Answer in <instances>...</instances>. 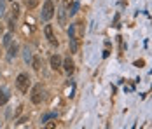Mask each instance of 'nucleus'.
<instances>
[{"label":"nucleus","mask_w":152,"mask_h":129,"mask_svg":"<svg viewBox=\"0 0 152 129\" xmlns=\"http://www.w3.org/2000/svg\"><path fill=\"white\" fill-rule=\"evenodd\" d=\"M53 16H54V4H53V0H46L44 7H42V19L49 21Z\"/></svg>","instance_id":"1"},{"label":"nucleus","mask_w":152,"mask_h":129,"mask_svg":"<svg viewBox=\"0 0 152 129\" xmlns=\"http://www.w3.org/2000/svg\"><path fill=\"white\" fill-rule=\"evenodd\" d=\"M28 84H30V79L26 73H19L18 75V80H16V87L21 91V93H26L28 91Z\"/></svg>","instance_id":"2"},{"label":"nucleus","mask_w":152,"mask_h":129,"mask_svg":"<svg viewBox=\"0 0 152 129\" xmlns=\"http://www.w3.org/2000/svg\"><path fill=\"white\" fill-rule=\"evenodd\" d=\"M31 101H33L35 105H39V103L42 101V94H40V84H37V86L33 87V93H31Z\"/></svg>","instance_id":"3"},{"label":"nucleus","mask_w":152,"mask_h":129,"mask_svg":"<svg viewBox=\"0 0 152 129\" xmlns=\"http://www.w3.org/2000/svg\"><path fill=\"white\" fill-rule=\"evenodd\" d=\"M44 33H46L47 40L53 44V45H58V40L54 39V33H53V26H51V25H46V28H44Z\"/></svg>","instance_id":"4"},{"label":"nucleus","mask_w":152,"mask_h":129,"mask_svg":"<svg viewBox=\"0 0 152 129\" xmlns=\"http://www.w3.org/2000/svg\"><path fill=\"white\" fill-rule=\"evenodd\" d=\"M51 66L53 70H60L61 68V58L56 54V56H51Z\"/></svg>","instance_id":"5"},{"label":"nucleus","mask_w":152,"mask_h":129,"mask_svg":"<svg viewBox=\"0 0 152 129\" xmlns=\"http://www.w3.org/2000/svg\"><path fill=\"white\" fill-rule=\"evenodd\" d=\"M63 68H65V72L66 73H72L74 72V61H72L70 58H66V59L63 61Z\"/></svg>","instance_id":"6"},{"label":"nucleus","mask_w":152,"mask_h":129,"mask_svg":"<svg viewBox=\"0 0 152 129\" xmlns=\"http://www.w3.org/2000/svg\"><path fill=\"white\" fill-rule=\"evenodd\" d=\"M7 101H9V93L4 91V89H0V105H5Z\"/></svg>","instance_id":"7"},{"label":"nucleus","mask_w":152,"mask_h":129,"mask_svg":"<svg viewBox=\"0 0 152 129\" xmlns=\"http://www.w3.org/2000/svg\"><path fill=\"white\" fill-rule=\"evenodd\" d=\"M77 49H79V39H70V51L77 52Z\"/></svg>","instance_id":"8"},{"label":"nucleus","mask_w":152,"mask_h":129,"mask_svg":"<svg viewBox=\"0 0 152 129\" xmlns=\"http://www.w3.org/2000/svg\"><path fill=\"white\" fill-rule=\"evenodd\" d=\"M16 51H18V45H11V47H9V54H7V58H9V59H12V58L16 56Z\"/></svg>","instance_id":"9"},{"label":"nucleus","mask_w":152,"mask_h":129,"mask_svg":"<svg viewBox=\"0 0 152 129\" xmlns=\"http://www.w3.org/2000/svg\"><path fill=\"white\" fill-rule=\"evenodd\" d=\"M60 25H61V26H65V25H66V14H65V11H63V9L60 11Z\"/></svg>","instance_id":"10"},{"label":"nucleus","mask_w":152,"mask_h":129,"mask_svg":"<svg viewBox=\"0 0 152 129\" xmlns=\"http://www.w3.org/2000/svg\"><path fill=\"white\" fill-rule=\"evenodd\" d=\"M31 63H33V68H35V70H40V59H39V58H33Z\"/></svg>","instance_id":"11"},{"label":"nucleus","mask_w":152,"mask_h":129,"mask_svg":"<svg viewBox=\"0 0 152 129\" xmlns=\"http://www.w3.org/2000/svg\"><path fill=\"white\" fill-rule=\"evenodd\" d=\"M77 9H79V4H77V2H74V4H72V7H70V11H68V12H70V16L75 14Z\"/></svg>","instance_id":"12"},{"label":"nucleus","mask_w":152,"mask_h":129,"mask_svg":"<svg viewBox=\"0 0 152 129\" xmlns=\"http://www.w3.org/2000/svg\"><path fill=\"white\" fill-rule=\"evenodd\" d=\"M49 119H56V114H46V115H42V122H47Z\"/></svg>","instance_id":"13"},{"label":"nucleus","mask_w":152,"mask_h":129,"mask_svg":"<svg viewBox=\"0 0 152 129\" xmlns=\"http://www.w3.org/2000/svg\"><path fill=\"white\" fill-rule=\"evenodd\" d=\"M18 14H19V5H18V4H14V5H12V17H18Z\"/></svg>","instance_id":"14"},{"label":"nucleus","mask_w":152,"mask_h":129,"mask_svg":"<svg viewBox=\"0 0 152 129\" xmlns=\"http://www.w3.org/2000/svg\"><path fill=\"white\" fill-rule=\"evenodd\" d=\"M25 61H26V63L31 61V52H30V49H28V47L25 49Z\"/></svg>","instance_id":"15"},{"label":"nucleus","mask_w":152,"mask_h":129,"mask_svg":"<svg viewBox=\"0 0 152 129\" xmlns=\"http://www.w3.org/2000/svg\"><path fill=\"white\" fill-rule=\"evenodd\" d=\"M35 5H37V0H26V7L28 9H33Z\"/></svg>","instance_id":"16"},{"label":"nucleus","mask_w":152,"mask_h":129,"mask_svg":"<svg viewBox=\"0 0 152 129\" xmlns=\"http://www.w3.org/2000/svg\"><path fill=\"white\" fill-rule=\"evenodd\" d=\"M4 12H5V2H4V0H0V17L4 16Z\"/></svg>","instance_id":"17"},{"label":"nucleus","mask_w":152,"mask_h":129,"mask_svg":"<svg viewBox=\"0 0 152 129\" xmlns=\"http://www.w3.org/2000/svg\"><path fill=\"white\" fill-rule=\"evenodd\" d=\"M4 44H5V45H11V33H7V35L4 37Z\"/></svg>","instance_id":"18"},{"label":"nucleus","mask_w":152,"mask_h":129,"mask_svg":"<svg viewBox=\"0 0 152 129\" xmlns=\"http://www.w3.org/2000/svg\"><path fill=\"white\" fill-rule=\"evenodd\" d=\"M135 66H143V59H140V61H135Z\"/></svg>","instance_id":"19"},{"label":"nucleus","mask_w":152,"mask_h":129,"mask_svg":"<svg viewBox=\"0 0 152 129\" xmlns=\"http://www.w3.org/2000/svg\"><path fill=\"white\" fill-rule=\"evenodd\" d=\"M54 126H56L54 122H49V124H47V129H53V128H54Z\"/></svg>","instance_id":"20"},{"label":"nucleus","mask_w":152,"mask_h":129,"mask_svg":"<svg viewBox=\"0 0 152 129\" xmlns=\"http://www.w3.org/2000/svg\"><path fill=\"white\" fill-rule=\"evenodd\" d=\"M63 4H65V5L68 7V5H70V0H63Z\"/></svg>","instance_id":"21"}]
</instances>
